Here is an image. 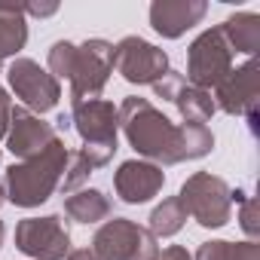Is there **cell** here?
Instances as JSON below:
<instances>
[{
	"label": "cell",
	"mask_w": 260,
	"mask_h": 260,
	"mask_svg": "<svg viewBox=\"0 0 260 260\" xmlns=\"http://www.w3.org/2000/svg\"><path fill=\"white\" fill-rule=\"evenodd\" d=\"M119 128L138 156L153 166H178L187 159H202L214 150V135L208 125L181 122L175 125L162 110H156L147 98H125L119 107Z\"/></svg>",
	"instance_id": "obj_1"
},
{
	"label": "cell",
	"mask_w": 260,
	"mask_h": 260,
	"mask_svg": "<svg viewBox=\"0 0 260 260\" xmlns=\"http://www.w3.org/2000/svg\"><path fill=\"white\" fill-rule=\"evenodd\" d=\"M68 156H71V150L64 147V141L52 138L37 156L10 166L7 175H4V193H7V199L13 205H19V208H37V205H43L55 193V187L61 184V175L68 169Z\"/></svg>",
	"instance_id": "obj_2"
},
{
	"label": "cell",
	"mask_w": 260,
	"mask_h": 260,
	"mask_svg": "<svg viewBox=\"0 0 260 260\" xmlns=\"http://www.w3.org/2000/svg\"><path fill=\"white\" fill-rule=\"evenodd\" d=\"M181 205L187 208V217H193L205 230H220L226 226L233 214V190L223 178L211 172H196L184 181L178 193Z\"/></svg>",
	"instance_id": "obj_3"
},
{
	"label": "cell",
	"mask_w": 260,
	"mask_h": 260,
	"mask_svg": "<svg viewBox=\"0 0 260 260\" xmlns=\"http://www.w3.org/2000/svg\"><path fill=\"white\" fill-rule=\"evenodd\" d=\"M92 251L98 260H150L159 254L150 230L138 226L128 217L104 220V226H98L92 239Z\"/></svg>",
	"instance_id": "obj_4"
},
{
	"label": "cell",
	"mask_w": 260,
	"mask_h": 260,
	"mask_svg": "<svg viewBox=\"0 0 260 260\" xmlns=\"http://www.w3.org/2000/svg\"><path fill=\"white\" fill-rule=\"evenodd\" d=\"M113 74V43L101 40V37H92L86 43L77 46L74 52V61H71V71H68V80H71V101H89V98H98L101 89L107 86Z\"/></svg>",
	"instance_id": "obj_5"
},
{
	"label": "cell",
	"mask_w": 260,
	"mask_h": 260,
	"mask_svg": "<svg viewBox=\"0 0 260 260\" xmlns=\"http://www.w3.org/2000/svg\"><path fill=\"white\" fill-rule=\"evenodd\" d=\"M230 71H233V49L223 40L220 28L202 31L190 43V52H187V77L184 80L190 86H196V89L211 92Z\"/></svg>",
	"instance_id": "obj_6"
},
{
	"label": "cell",
	"mask_w": 260,
	"mask_h": 260,
	"mask_svg": "<svg viewBox=\"0 0 260 260\" xmlns=\"http://www.w3.org/2000/svg\"><path fill=\"white\" fill-rule=\"evenodd\" d=\"M113 68L132 86H153L169 74V55L144 37H122L113 46Z\"/></svg>",
	"instance_id": "obj_7"
},
{
	"label": "cell",
	"mask_w": 260,
	"mask_h": 260,
	"mask_svg": "<svg viewBox=\"0 0 260 260\" xmlns=\"http://www.w3.org/2000/svg\"><path fill=\"white\" fill-rule=\"evenodd\" d=\"M16 248L34 260H64L71 254V233L58 214L25 217L16 226Z\"/></svg>",
	"instance_id": "obj_8"
},
{
	"label": "cell",
	"mask_w": 260,
	"mask_h": 260,
	"mask_svg": "<svg viewBox=\"0 0 260 260\" xmlns=\"http://www.w3.org/2000/svg\"><path fill=\"white\" fill-rule=\"evenodd\" d=\"M7 80H10L13 92L22 98V104L37 116L52 110L58 104V98H61L58 80L49 71H43L34 58H16L10 64V71H7Z\"/></svg>",
	"instance_id": "obj_9"
},
{
	"label": "cell",
	"mask_w": 260,
	"mask_h": 260,
	"mask_svg": "<svg viewBox=\"0 0 260 260\" xmlns=\"http://www.w3.org/2000/svg\"><path fill=\"white\" fill-rule=\"evenodd\" d=\"M257 95H260V68L254 58H248L242 68H233L214 86V107H220L223 113H233V116H248L254 122Z\"/></svg>",
	"instance_id": "obj_10"
},
{
	"label": "cell",
	"mask_w": 260,
	"mask_h": 260,
	"mask_svg": "<svg viewBox=\"0 0 260 260\" xmlns=\"http://www.w3.org/2000/svg\"><path fill=\"white\" fill-rule=\"evenodd\" d=\"M71 122L77 128V135L83 138V144H116L119 110L110 101H101V98L77 101L71 110Z\"/></svg>",
	"instance_id": "obj_11"
},
{
	"label": "cell",
	"mask_w": 260,
	"mask_h": 260,
	"mask_svg": "<svg viewBox=\"0 0 260 260\" xmlns=\"http://www.w3.org/2000/svg\"><path fill=\"white\" fill-rule=\"evenodd\" d=\"M166 184V172L147 159H125L116 175H113V187H116V196L128 205H141V202H150Z\"/></svg>",
	"instance_id": "obj_12"
},
{
	"label": "cell",
	"mask_w": 260,
	"mask_h": 260,
	"mask_svg": "<svg viewBox=\"0 0 260 260\" xmlns=\"http://www.w3.org/2000/svg\"><path fill=\"white\" fill-rule=\"evenodd\" d=\"M205 13H208L205 0H153L150 4V25L166 40H178L193 25H199L205 19Z\"/></svg>",
	"instance_id": "obj_13"
},
{
	"label": "cell",
	"mask_w": 260,
	"mask_h": 260,
	"mask_svg": "<svg viewBox=\"0 0 260 260\" xmlns=\"http://www.w3.org/2000/svg\"><path fill=\"white\" fill-rule=\"evenodd\" d=\"M52 138H55V132H52V125H49L46 119H40V116L31 113L28 107H13L10 132H7V144H10L13 156L31 159V156H37Z\"/></svg>",
	"instance_id": "obj_14"
},
{
	"label": "cell",
	"mask_w": 260,
	"mask_h": 260,
	"mask_svg": "<svg viewBox=\"0 0 260 260\" xmlns=\"http://www.w3.org/2000/svg\"><path fill=\"white\" fill-rule=\"evenodd\" d=\"M28 43V22L22 4H4L0 0V61L13 58Z\"/></svg>",
	"instance_id": "obj_15"
},
{
	"label": "cell",
	"mask_w": 260,
	"mask_h": 260,
	"mask_svg": "<svg viewBox=\"0 0 260 260\" xmlns=\"http://www.w3.org/2000/svg\"><path fill=\"white\" fill-rule=\"evenodd\" d=\"M220 34H223V40L230 43L233 52L254 55L260 49V16L257 13H233L220 25Z\"/></svg>",
	"instance_id": "obj_16"
},
{
	"label": "cell",
	"mask_w": 260,
	"mask_h": 260,
	"mask_svg": "<svg viewBox=\"0 0 260 260\" xmlns=\"http://www.w3.org/2000/svg\"><path fill=\"white\" fill-rule=\"evenodd\" d=\"M110 199L101 193V190H77L64 199V214L77 223H98V220H107L110 217Z\"/></svg>",
	"instance_id": "obj_17"
},
{
	"label": "cell",
	"mask_w": 260,
	"mask_h": 260,
	"mask_svg": "<svg viewBox=\"0 0 260 260\" xmlns=\"http://www.w3.org/2000/svg\"><path fill=\"white\" fill-rule=\"evenodd\" d=\"M172 104L178 107V113H181V119L184 122H199V125H205L211 116H214V98H211V92H205V89H196V86H190L187 80L181 83V89L175 92V98H172Z\"/></svg>",
	"instance_id": "obj_18"
},
{
	"label": "cell",
	"mask_w": 260,
	"mask_h": 260,
	"mask_svg": "<svg viewBox=\"0 0 260 260\" xmlns=\"http://www.w3.org/2000/svg\"><path fill=\"white\" fill-rule=\"evenodd\" d=\"M187 223V208L181 205L178 196L162 199L153 211H150V236L153 239H169L175 233H181Z\"/></svg>",
	"instance_id": "obj_19"
},
{
	"label": "cell",
	"mask_w": 260,
	"mask_h": 260,
	"mask_svg": "<svg viewBox=\"0 0 260 260\" xmlns=\"http://www.w3.org/2000/svg\"><path fill=\"white\" fill-rule=\"evenodd\" d=\"M95 172V166L86 159V153L83 150H77V153H71L68 156V169H64V181H61V190L71 196V193H77V190H83V184L89 181V175Z\"/></svg>",
	"instance_id": "obj_20"
},
{
	"label": "cell",
	"mask_w": 260,
	"mask_h": 260,
	"mask_svg": "<svg viewBox=\"0 0 260 260\" xmlns=\"http://www.w3.org/2000/svg\"><path fill=\"white\" fill-rule=\"evenodd\" d=\"M74 52H77V43H71V40L52 43V49H49V74H52L55 80H58V77H68L71 61H74Z\"/></svg>",
	"instance_id": "obj_21"
},
{
	"label": "cell",
	"mask_w": 260,
	"mask_h": 260,
	"mask_svg": "<svg viewBox=\"0 0 260 260\" xmlns=\"http://www.w3.org/2000/svg\"><path fill=\"white\" fill-rule=\"evenodd\" d=\"M233 199L236 202H242V214H239V223H242V230L248 233V242H254L257 236H260V220H257V199H251V196H245V193H233Z\"/></svg>",
	"instance_id": "obj_22"
},
{
	"label": "cell",
	"mask_w": 260,
	"mask_h": 260,
	"mask_svg": "<svg viewBox=\"0 0 260 260\" xmlns=\"http://www.w3.org/2000/svg\"><path fill=\"white\" fill-rule=\"evenodd\" d=\"M193 260H236V242H223V239L202 242Z\"/></svg>",
	"instance_id": "obj_23"
},
{
	"label": "cell",
	"mask_w": 260,
	"mask_h": 260,
	"mask_svg": "<svg viewBox=\"0 0 260 260\" xmlns=\"http://www.w3.org/2000/svg\"><path fill=\"white\" fill-rule=\"evenodd\" d=\"M181 83H184V74H178V71H169L159 83H153V92L162 98V101H172L175 98V92L181 89Z\"/></svg>",
	"instance_id": "obj_24"
},
{
	"label": "cell",
	"mask_w": 260,
	"mask_h": 260,
	"mask_svg": "<svg viewBox=\"0 0 260 260\" xmlns=\"http://www.w3.org/2000/svg\"><path fill=\"white\" fill-rule=\"evenodd\" d=\"M10 116H13V101H10L7 89L0 86V138H7V132H10Z\"/></svg>",
	"instance_id": "obj_25"
},
{
	"label": "cell",
	"mask_w": 260,
	"mask_h": 260,
	"mask_svg": "<svg viewBox=\"0 0 260 260\" xmlns=\"http://www.w3.org/2000/svg\"><path fill=\"white\" fill-rule=\"evenodd\" d=\"M25 16H37V19H46V16H55L58 13V4H22Z\"/></svg>",
	"instance_id": "obj_26"
},
{
	"label": "cell",
	"mask_w": 260,
	"mask_h": 260,
	"mask_svg": "<svg viewBox=\"0 0 260 260\" xmlns=\"http://www.w3.org/2000/svg\"><path fill=\"white\" fill-rule=\"evenodd\" d=\"M236 260H260L257 242H236Z\"/></svg>",
	"instance_id": "obj_27"
},
{
	"label": "cell",
	"mask_w": 260,
	"mask_h": 260,
	"mask_svg": "<svg viewBox=\"0 0 260 260\" xmlns=\"http://www.w3.org/2000/svg\"><path fill=\"white\" fill-rule=\"evenodd\" d=\"M153 260H193V257H190V251H187V248H181V245H169V248H166V251H159Z\"/></svg>",
	"instance_id": "obj_28"
},
{
	"label": "cell",
	"mask_w": 260,
	"mask_h": 260,
	"mask_svg": "<svg viewBox=\"0 0 260 260\" xmlns=\"http://www.w3.org/2000/svg\"><path fill=\"white\" fill-rule=\"evenodd\" d=\"M68 260H98V257H95V251H92V248H80V251H71V254H68Z\"/></svg>",
	"instance_id": "obj_29"
},
{
	"label": "cell",
	"mask_w": 260,
	"mask_h": 260,
	"mask_svg": "<svg viewBox=\"0 0 260 260\" xmlns=\"http://www.w3.org/2000/svg\"><path fill=\"white\" fill-rule=\"evenodd\" d=\"M7 202V193H4V184H0V205H4Z\"/></svg>",
	"instance_id": "obj_30"
},
{
	"label": "cell",
	"mask_w": 260,
	"mask_h": 260,
	"mask_svg": "<svg viewBox=\"0 0 260 260\" xmlns=\"http://www.w3.org/2000/svg\"><path fill=\"white\" fill-rule=\"evenodd\" d=\"M0 245H4V220H0Z\"/></svg>",
	"instance_id": "obj_31"
}]
</instances>
